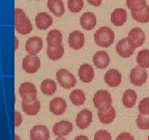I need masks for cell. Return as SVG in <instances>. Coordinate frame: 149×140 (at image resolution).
<instances>
[{"instance_id":"cell-1","label":"cell","mask_w":149,"mask_h":140,"mask_svg":"<svg viewBox=\"0 0 149 140\" xmlns=\"http://www.w3.org/2000/svg\"><path fill=\"white\" fill-rule=\"evenodd\" d=\"M15 28L17 32L22 35L28 34L32 30V24L30 20L21 8L15 9Z\"/></svg>"},{"instance_id":"cell-2","label":"cell","mask_w":149,"mask_h":140,"mask_svg":"<svg viewBox=\"0 0 149 140\" xmlns=\"http://www.w3.org/2000/svg\"><path fill=\"white\" fill-rule=\"evenodd\" d=\"M114 32L111 28L108 26H102L94 33V42L100 47L108 48L114 43Z\"/></svg>"},{"instance_id":"cell-3","label":"cell","mask_w":149,"mask_h":140,"mask_svg":"<svg viewBox=\"0 0 149 140\" xmlns=\"http://www.w3.org/2000/svg\"><path fill=\"white\" fill-rule=\"evenodd\" d=\"M56 78H57V81L60 84V86L63 88L70 89L77 84V80L74 75L66 69H60V70L57 71L56 73Z\"/></svg>"},{"instance_id":"cell-4","label":"cell","mask_w":149,"mask_h":140,"mask_svg":"<svg viewBox=\"0 0 149 140\" xmlns=\"http://www.w3.org/2000/svg\"><path fill=\"white\" fill-rule=\"evenodd\" d=\"M93 104L97 110L105 109L112 106V97L111 93L107 90L96 91L93 97Z\"/></svg>"},{"instance_id":"cell-5","label":"cell","mask_w":149,"mask_h":140,"mask_svg":"<svg viewBox=\"0 0 149 140\" xmlns=\"http://www.w3.org/2000/svg\"><path fill=\"white\" fill-rule=\"evenodd\" d=\"M22 66L23 70L28 74H34L40 68V59L36 55L28 54L25 56V58L22 61Z\"/></svg>"},{"instance_id":"cell-6","label":"cell","mask_w":149,"mask_h":140,"mask_svg":"<svg viewBox=\"0 0 149 140\" xmlns=\"http://www.w3.org/2000/svg\"><path fill=\"white\" fill-rule=\"evenodd\" d=\"M19 94L24 101H33L37 98V90L36 87L33 83L25 82L22 83L19 87Z\"/></svg>"},{"instance_id":"cell-7","label":"cell","mask_w":149,"mask_h":140,"mask_svg":"<svg viewBox=\"0 0 149 140\" xmlns=\"http://www.w3.org/2000/svg\"><path fill=\"white\" fill-rule=\"evenodd\" d=\"M145 38H146V35H145L144 31L139 27L133 28L132 30L128 32L127 35V40L134 48H138V47H141L145 42Z\"/></svg>"},{"instance_id":"cell-8","label":"cell","mask_w":149,"mask_h":140,"mask_svg":"<svg viewBox=\"0 0 149 140\" xmlns=\"http://www.w3.org/2000/svg\"><path fill=\"white\" fill-rule=\"evenodd\" d=\"M130 82L136 86H142L147 80V72L141 66H135L130 71Z\"/></svg>"},{"instance_id":"cell-9","label":"cell","mask_w":149,"mask_h":140,"mask_svg":"<svg viewBox=\"0 0 149 140\" xmlns=\"http://www.w3.org/2000/svg\"><path fill=\"white\" fill-rule=\"evenodd\" d=\"M116 51L122 58H128L135 52V48L128 43L127 37L121 38L116 46Z\"/></svg>"},{"instance_id":"cell-10","label":"cell","mask_w":149,"mask_h":140,"mask_svg":"<svg viewBox=\"0 0 149 140\" xmlns=\"http://www.w3.org/2000/svg\"><path fill=\"white\" fill-rule=\"evenodd\" d=\"M29 136H30V140H49V129L42 125H36L30 130Z\"/></svg>"},{"instance_id":"cell-11","label":"cell","mask_w":149,"mask_h":140,"mask_svg":"<svg viewBox=\"0 0 149 140\" xmlns=\"http://www.w3.org/2000/svg\"><path fill=\"white\" fill-rule=\"evenodd\" d=\"M72 124L68 120H60L58 123H56L53 127V133L55 134L57 137H64V136L68 135L72 131Z\"/></svg>"},{"instance_id":"cell-12","label":"cell","mask_w":149,"mask_h":140,"mask_svg":"<svg viewBox=\"0 0 149 140\" xmlns=\"http://www.w3.org/2000/svg\"><path fill=\"white\" fill-rule=\"evenodd\" d=\"M91 121H92V113L88 109L81 110L76 117V125L82 130L88 128L90 126Z\"/></svg>"},{"instance_id":"cell-13","label":"cell","mask_w":149,"mask_h":140,"mask_svg":"<svg viewBox=\"0 0 149 140\" xmlns=\"http://www.w3.org/2000/svg\"><path fill=\"white\" fill-rule=\"evenodd\" d=\"M42 48V40L40 37L32 36V37H29V38L26 41L25 50L28 52V54L36 55L37 53L40 52Z\"/></svg>"},{"instance_id":"cell-14","label":"cell","mask_w":149,"mask_h":140,"mask_svg":"<svg viewBox=\"0 0 149 140\" xmlns=\"http://www.w3.org/2000/svg\"><path fill=\"white\" fill-rule=\"evenodd\" d=\"M84 44H85V37L83 32H81L80 30L72 31L68 36V45L72 49L79 50L83 48Z\"/></svg>"},{"instance_id":"cell-15","label":"cell","mask_w":149,"mask_h":140,"mask_svg":"<svg viewBox=\"0 0 149 140\" xmlns=\"http://www.w3.org/2000/svg\"><path fill=\"white\" fill-rule=\"evenodd\" d=\"M97 117L100 123L105 125H109L116 117V110L113 106H110V107L105 108V109H100L97 112Z\"/></svg>"},{"instance_id":"cell-16","label":"cell","mask_w":149,"mask_h":140,"mask_svg":"<svg viewBox=\"0 0 149 140\" xmlns=\"http://www.w3.org/2000/svg\"><path fill=\"white\" fill-rule=\"evenodd\" d=\"M78 75L83 83H90L94 78V70L88 63H83L79 68Z\"/></svg>"},{"instance_id":"cell-17","label":"cell","mask_w":149,"mask_h":140,"mask_svg":"<svg viewBox=\"0 0 149 140\" xmlns=\"http://www.w3.org/2000/svg\"><path fill=\"white\" fill-rule=\"evenodd\" d=\"M66 102L63 98H54L50 102V111L54 115H61L66 111Z\"/></svg>"},{"instance_id":"cell-18","label":"cell","mask_w":149,"mask_h":140,"mask_svg":"<svg viewBox=\"0 0 149 140\" xmlns=\"http://www.w3.org/2000/svg\"><path fill=\"white\" fill-rule=\"evenodd\" d=\"M53 24V19L48 13H38L35 17V25L40 30H46Z\"/></svg>"},{"instance_id":"cell-19","label":"cell","mask_w":149,"mask_h":140,"mask_svg":"<svg viewBox=\"0 0 149 140\" xmlns=\"http://www.w3.org/2000/svg\"><path fill=\"white\" fill-rule=\"evenodd\" d=\"M121 74L118 70L111 69L105 74V82L109 85L110 87H116L121 83Z\"/></svg>"},{"instance_id":"cell-20","label":"cell","mask_w":149,"mask_h":140,"mask_svg":"<svg viewBox=\"0 0 149 140\" xmlns=\"http://www.w3.org/2000/svg\"><path fill=\"white\" fill-rule=\"evenodd\" d=\"M22 110L27 115H35L40 110V102L38 100L22 101Z\"/></svg>"},{"instance_id":"cell-21","label":"cell","mask_w":149,"mask_h":140,"mask_svg":"<svg viewBox=\"0 0 149 140\" xmlns=\"http://www.w3.org/2000/svg\"><path fill=\"white\" fill-rule=\"evenodd\" d=\"M80 25L85 30H91L96 25V18L95 16L90 12L84 13L80 18Z\"/></svg>"},{"instance_id":"cell-22","label":"cell","mask_w":149,"mask_h":140,"mask_svg":"<svg viewBox=\"0 0 149 140\" xmlns=\"http://www.w3.org/2000/svg\"><path fill=\"white\" fill-rule=\"evenodd\" d=\"M93 63L97 69H106L110 63V57L106 51H97L93 55Z\"/></svg>"},{"instance_id":"cell-23","label":"cell","mask_w":149,"mask_h":140,"mask_svg":"<svg viewBox=\"0 0 149 140\" xmlns=\"http://www.w3.org/2000/svg\"><path fill=\"white\" fill-rule=\"evenodd\" d=\"M127 14L124 8H116L111 14V22L115 26H122L126 22Z\"/></svg>"},{"instance_id":"cell-24","label":"cell","mask_w":149,"mask_h":140,"mask_svg":"<svg viewBox=\"0 0 149 140\" xmlns=\"http://www.w3.org/2000/svg\"><path fill=\"white\" fill-rule=\"evenodd\" d=\"M48 9L56 17H61L65 12L62 0H48Z\"/></svg>"},{"instance_id":"cell-25","label":"cell","mask_w":149,"mask_h":140,"mask_svg":"<svg viewBox=\"0 0 149 140\" xmlns=\"http://www.w3.org/2000/svg\"><path fill=\"white\" fill-rule=\"evenodd\" d=\"M47 43L49 47L59 46L62 44V34L57 29H53L47 34Z\"/></svg>"},{"instance_id":"cell-26","label":"cell","mask_w":149,"mask_h":140,"mask_svg":"<svg viewBox=\"0 0 149 140\" xmlns=\"http://www.w3.org/2000/svg\"><path fill=\"white\" fill-rule=\"evenodd\" d=\"M137 102V92L133 89H127L124 91L122 96V103L124 107L126 108H133L136 105Z\"/></svg>"},{"instance_id":"cell-27","label":"cell","mask_w":149,"mask_h":140,"mask_svg":"<svg viewBox=\"0 0 149 140\" xmlns=\"http://www.w3.org/2000/svg\"><path fill=\"white\" fill-rule=\"evenodd\" d=\"M64 54V48H63L62 44L59 46L55 47H49L47 48V55L51 60H58Z\"/></svg>"},{"instance_id":"cell-28","label":"cell","mask_w":149,"mask_h":140,"mask_svg":"<svg viewBox=\"0 0 149 140\" xmlns=\"http://www.w3.org/2000/svg\"><path fill=\"white\" fill-rule=\"evenodd\" d=\"M40 89H42V92L46 96H52L55 93L57 85L55 81H53L52 79H45L40 84Z\"/></svg>"},{"instance_id":"cell-29","label":"cell","mask_w":149,"mask_h":140,"mask_svg":"<svg viewBox=\"0 0 149 140\" xmlns=\"http://www.w3.org/2000/svg\"><path fill=\"white\" fill-rule=\"evenodd\" d=\"M70 100L74 105L81 106L85 103L86 96H85L84 91H82L81 89H74V91L70 93Z\"/></svg>"},{"instance_id":"cell-30","label":"cell","mask_w":149,"mask_h":140,"mask_svg":"<svg viewBox=\"0 0 149 140\" xmlns=\"http://www.w3.org/2000/svg\"><path fill=\"white\" fill-rule=\"evenodd\" d=\"M126 6L132 13H139L147 6L146 0H126Z\"/></svg>"},{"instance_id":"cell-31","label":"cell","mask_w":149,"mask_h":140,"mask_svg":"<svg viewBox=\"0 0 149 140\" xmlns=\"http://www.w3.org/2000/svg\"><path fill=\"white\" fill-rule=\"evenodd\" d=\"M137 62L138 65L143 69L149 68V50L144 49L138 53L137 55Z\"/></svg>"},{"instance_id":"cell-32","label":"cell","mask_w":149,"mask_h":140,"mask_svg":"<svg viewBox=\"0 0 149 140\" xmlns=\"http://www.w3.org/2000/svg\"><path fill=\"white\" fill-rule=\"evenodd\" d=\"M132 17L135 21L140 23H148L149 22V5L139 13H132Z\"/></svg>"},{"instance_id":"cell-33","label":"cell","mask_w":149,"mask_h":140,"mask_svg":"<svg viewBox=\"0 0 149 140\" xmlns=\"http://www.w3.org/2000/svg\"><path fill=\"white\" fill-rule=\"evenodd\" d=\"M137 127L141 130H149V114H141L138 115L137 119Z\"/></svg>"},{"instance_id":"cell-34","label":"cell","mask_w":149,"mask_h":140,"mask_svg":"<svg viewBox=\"0 0 149 140\" xmlns=\"http://www.w3.org/2000/svg\"><path fill=\"white\" fill-rule=\"evenodd\" d=\"M84 6L83 0H68V7L72 13H79Z\"/></svg>"},{"instance_id":"cell-35","label":"cell","mask_w":149,"mask_h":140,"mask_svg":"<svg viewBox=\"0 0 149 140\" xmlns=\"http://www.w3.org/2000/svg\"><path fill=\"white\" fill-rule=\"evenodd\" d=\"M139 112L141 114H149V98H144L139 104Z\"/></svg>"},{"instance_id":"cell-36","label":"cell","mask_w":149,"mask_h":140,"mask_svg":"<svg viewBox=\"0 0 149 140\" xmlns=\"http://www.w3.org/2000/svg\"><path fill=\"white\" fill-rule=\"evenodd\" d=\"M94 140H112V136L108 131L100 130L94 134Z\"/></svg>"},{"instance_id":"cell-37","label":"cell","mask_w":149,"mask_h":140,"mask_svg":"<svg viewBox=\"0 0 149 140\" xmlns=\"http://www.w3.org/2000/svg\"><path fill=\"white\" fill-rule=\"evenodd\" d=\"M116 140H135V138H134V136L132 134L123 132V133H120L117 136Z\"/></svg>"},{"instance_id":"cell-38","label":"cell","mask_w":149,"mask_h":140,"mask_svg":"<svg viewBox=\"0 0 149 140\" xmlns=\"http://www.w3.org/2000/svg\"><path fill=\"white\" fill-rule=\"evenodd\" d=\"M22 120H23V118H22L21 113L18 112V111L15 112V127H16V128H18V127L21 126Z\"/></svg>"},{"instance_id":"cell-39","label":"cell","mask_w":149,"mask_h":140,"mask_svg":"<svg viewBox=\"0 0 149 140\" xmlns=\"http://www.w3.org/2000/svg\"><path fill=\"white\" fill-rule=\"evenodd\" d=\"M89 4L93 5V6H100L102 4V0H87Z\"/></svg>"},{"instance_id":"cell-40","label":"cell","mask_w":149,"mask_h":140,"mask_svg":"<svg viewBox=\"0 0 149 140\" xmlns=\"http://www.w3.org/2000/svg\"><path fill=\"white\" fill-rule=\"evenodd\" d=\"M74 140H89V139H88V137H87V136L80 135V136H78V137L74 138Z\"/></svg>"},{"instance_id":"cell-41","label":"cell","mask_w":149,"mask_h":140,"mask_svg":"<svg viewBox=\"0 0 149 140\" xmlns=\"http://www.w3.org/2000/svg\"><path fill=\"white\" fill-rule=\"evenodd\" d=\"M15 42H16V44H15V48H16V50L18 49V47H19V41H18V38H15Z\"/></svg>"},{"instance_id":"cell-42","label":"cell","mask_w":149,"mask_h":140,"mask_svg":"<svg viewBox=\"0 0 149 140\" xmlns=\"http://www.w3.org/2000/svg\"><path fill=\"white\" fill-rule=\"evenodd\" d=\"M15 140H21V138H20V136L16 134V135H15Z\"/></svg>"},{"instance_id":"cell-43","label":"cell","mask_w":149,"mask_h":140,"mask_svg":"<svg viewBox=\"0 0 149 140\" xmlns=\"http://www.w3.org/2000/svg\"><path fill=\"white\" fill-rule=\"evenodd\" d=\"M55 140H66V139H64L63 137H58L57 139H55Z\"/></svg>"},{"instance_id":"cell-44","label":"cell","mask_w":149,"mask_h":140,"mask_svg":"<svg viewBox=\"0 0 149 140\" xmlns=\"http://www.w3.org/2000/svg\"><path fill=\"white\" fill-rule=\"evenodd\" d=\"M148 140H149V136H148Z\"/></svg>"}]
</instances>
